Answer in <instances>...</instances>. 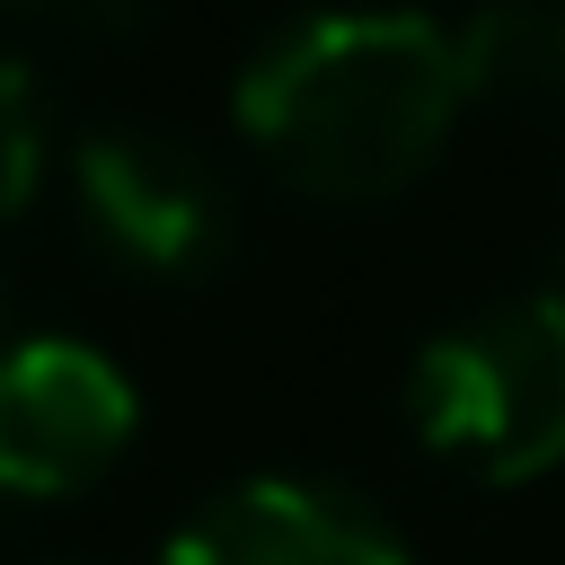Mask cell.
I'll return each instance as SVG.
<instances>
[{
  "label": "cell",
  "mask_w": 565,
  "mask_h": 565,
  "mask_svg": "<svg viewBox=\"0 0 565 565\" xmlns=\"http://www.w3.org/2000/svg\"><path fill=\"white\" fill-rule=\"evenodd\" d=\"M256 159L318 203H380L433 168L459 115V53L441 18L327 9L274 26L230 88Z\"/></svg>",
  "instance_id": "6da1fadb"
},
{
  "label": "cell",
  "mask_w": 565,
  "mask_h": 565,
  "mask_svg": "<svg viewBox=\"0 0 565 565\" xmlns=\"http://www.w3.org/2000/svg\"><path fill=\"white\" fill-rule=\"evenodd\" d=\"M406 424L486 486L565 468V291H512L441 327L406 362Z\"/></svg>",
  "instance_id": "7a4b0ae2"
},
{
  "label": "cell",
  "mask_w": 565,
  "mask_h": 565,
  "mask_svg": "<svg viewBox=\"0 0 565 565\" xmlns=\"http://www.w3.org/2000/svg\"><path fill=\"white\" fill-rule=\"evenodd\" d=\"M71 194H79L88 238L150 282L212 274L238 230L221 168L159 124H88L71 141Z\"/></svg>",
  "instance_id": "3957f363"
},
{
  "label": "cell",
  "mask_w": 565,
  "mask_h": 565,
  "mask_svg": "<svg viewBox=\"0 0 565 565\" xmlns=\"http://www.w3.org/2000/svg\"><path fill=\"white\" fill-rule=\"evenodd\" d=\"M141 424L132 380L88 335L0 344V494H79Z\"/></svg>",
  "instance_id": "277c9868"
},
{
  "label": "cell",
  "mask_w": 565,
  "mask_h": 565,
  "mask_svg": "<svg viewBox=\"0 0 565 565\" xmlns=\"http://www.w3.org/2000/svg\"><path fill=\"white\" fill-rule=\"evenodd\" d=\"M159 565H415L388 512L335 477H238L221 486Z\"/></svg>",
  "instance_id": "5b68a950"
},
{
  "label": "cell",
  "mask_w": 565,
  "mask_h": 565,
  "mask_svg": "<svg viewBox=\"0 0 565 565\" xmlns=\"http://www.w3.org/2000/svg\"><path fill=\"white\" fill-rule=\"evenodd\" d=\"M450 53H459V97L565 106V0L477 9L450 26Z\"/></svg>",
  "instance_id": "8992f818"
},
{
  "label": "cell",
  "mask_w": 565,
  "mask_h": 565,
  "mask_svg": "<svg viewBox=\"0 0 565 565\" xmlns=\"http://www.w3.org/2000/svg\"><path fill=\"white\" fill-rule=\"evenodd\" d=\"M44 141H53L44 71L26 53H0V221L26 212V194L44 185Z\"/></svg>",
  "instance_id": "52a82bcc"
}]
</instances>
